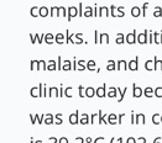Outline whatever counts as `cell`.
<instances>
[{
	"instance_id": "8992f818",
	"label": "cell",
	"mask_w": 162,
	"mask_h": 143,
	"mask_svg": "<svg viewBox=\"0 0 162 143\" xmlns=\"http://www.w3.org/2000/svg\"><path fill=\"white\" fill-rule=\"evenodd\" d=\"M88 117H89V116H88L87 114H83V115H82V118L79 120V122H80L82 125H87V124H89V120H88Z\"/></svg>"
},
{
	"instance_id": "ac0fdd59",
	"label": "cell",
	"mask_w": 162,
	"mask_h": 143,
	"mask_svg": "<svg viewBox=\"0 0 162 143\" xmlns=\"http://www.w3.org/2000/svg\"><path fill=\"white\" fill-rule=\"evenodd\" d=\"M108 69H109V70H113V69H115V64H114V62H113V60H109Z\"/></svg>"
},
{
	"instance_id": "83f0119b",
	"label": "cell",
	"mask_w": 162,
	"mask_h": 143,
	"mask_svg": "<svg viewBox=\"0 0 162 143\" xmlns=\"http://www.w3.org/2000/svg\"><path fill=\"white\" fill-rule=\"evenodd\" d=\"M92 141H93V139H92L90 137H87V138H86V142L87 143H92Z\"/></svg>"
},
{
	"instance_id": "44dd1931",
	"label": "cell",
	"mask_w": 162,
	"mask_h": 143,
	"mask_svg": "<svg viewBox=\"0 0 162 143\" xmlns=\"http://www.w3.org/2000/svg\"><path fill=\"white\" fill-rule=\"evenodd\" d=\"M126 143H136V139H135L134 137H129L127 141H126Z\"/></svg>"
},
{
	"instance_id": "e0dca14e",
	"label": "cell",
	"mask_w": 162,
	"mask_h": 143,
	"mask_svg": "<svg viewBox=\"0 0 162 143\" xmlns=\"http://www.w3.org/2000/svg\"><path fill=\"white\" fill-rule=\"evenodd\" d=\"M123 68H126V63H125L124 60H119V66H118V69L120 70V69H123Z\"/></svg>"
},
{
	"instance_id": "7402d4cb",
	"label": "cell",
	"mask_w": 162,
	"mask_h": 143,
	"mask_svg": "<svg viewBox=\"0 0 162 143\" xmlns=\"http://www.w3.org/2000/svg\"><path fill=\"white\" fill-rule=\"evenodd\" d=\"M58 143H68V139H67L66 137H62V138L58 141Z\"/></svg>"
},
{
	"instance_id": "1f68e13d",
	"label": "cell",
	"mask_w": 162,
	"mask_h": 143,
	"mask_svg": "<svg viewBox=\"0 0 162 143\" xmlns=\"http://www.w3.org/2000/svg\"><path fill=\"white\" fill-rule=\"evenodd\" d=\"M31 143H34V139H31Z\"/></svg>"
},
{
	"instance_id": "2e32d148",
	"label": "cell",
	"mask_w": 162,
	"mask_h": 143,
	"mask_svg": "<svg viewBox=\"0 0 162 143\" xmlns=\"http://www.w3.org/2000/svg\"><path fill=\"white\" fill-rule=\"evenodd\" d=\"M47 68H48V70H53V69H56V63H55L53 60H51Z\"/></svg>"
},
{
	"instance_id": "9c48e42d",
	"label": "cell",
	"mask_w": 162,
	"mask_h": 143,
	"mask_svg": "<svg viewBox=\"0 0 162 143\" xmlns=\"http://www.w3.org/2000/svg\"><path fill=\"white\" fill-rule=\"evenodd\" d=\"M140 120H142V124L145 125V115H142V114L136 115V120H135V124H139V122H140Z\"/></svg>"
},
{
	"instance_id": "6da1fadb",
	"label": "cell",
	"mask_w": 162,
	"mask_h": 143,
	"mask_svg": "<svg viewBox=\"0 0 162 143\" xmlns=\"http://www.w3.org/2000/svg\"><path fill=\"white\" fill-rule=\"evenodd\" d=\"M78 114H79V112L76 111L73 115H71V116H69V122H71L72 125H77L78 122H79V120H78Z\"/></svg>"
},
{
	"instance_id": "d6986e66",
	"label": "cell",
	"mask_w": 162,
	"mask_h": 143,
	"mask_svg": "<svg viewBox=\"0 0 162 143\" xmlns=\"http://www.w3.org/2000/svg\"><path fill=\"white\" fill-rule=\"evenodd\" d=\"M151 64H152V62H151V60H147V63H146V69H147V70H151V69H153V67L151 66Z\"/></svg>"
},
{
	"instance_id": "ba28073f",
	"label": "cell",
	"mask_w": 162,
	"mask_h": 143,
	"mask_svg": "<svg viewBox=\"0 0 162 143\" xmlns=\"http://www.w3.org/2000/svg\"><path fill=\"white\" fill-rule=\"evenodd\" d=\"M108 124H110V125L118 124V121H116V116H115V115H109V120H108Z\"/></svg>"
},
{
	"instance_id": "4316f807",
	"label": "cell",
	"mask_w": 162,
	"mask_h": 143,
	"mask_svg": "<svg viewBox=\"0 0 162 143\" xmlns=\"http://www.w3.org/2000/svg\"><path fill=\"white\" fill-rule=\"evenodd\" d=\"M160 141H161V137H157V138H155V141H153V143H161Z\"/></svg>"
},
{
	"instance_id": "d4e9b609",
	"label": "cell",
	"mask_w": 162,
	"mask_h": 143,
	"mask_svg": "<svg viewBox=\"0 0 162 143\" xmlns=\"http://www.w3.org/2000/svg\"><path fill=\"white\" fill-rule=\"evenodd\" d=\"M50 142L51 143H57V139L55 137H50Z\"/></svg>"
},
{
	"instance_id": "7a4b0ae2",
	"label": "cell",
	"mask_w": 162,
	"mask_h": 143,
	"mask_svg": "<svg viewBox=\"0 0 162 143\" xmlns=\"http://www.w3.org/2000/svg\"><path fill=\"white\" fill-rule=\"evenodd\" d=\"M134 88V91H133V95L135 96V97H140V96L142 95V89H140V88H137V86L134 84L133 85Z\"/></svg>"
},
{
	"instance_id": "f546056e",
	"label": "cell",
	"mask_w": 162,
	"mask_h": 143,
	"mask_svg": "<svg viewBox=\"0 0 162 143\" xmlns=\"http://www.w3.org/2000/svg\"><path fill=\"white\" fill-rule=\"evenodd\" d=\"M114 141H115V139H114V137H113V138H111V141H110V143H114Z\"/></svg>"
},
{
	"instance_id": "4fadbf2b",
	"label": "cell",
	"mask_w": 162,
	"mask_h": 143,
	"mask_svg": "<svg viewBox=\"0 0 162 143\" xmlns=\"http://www.w3.org/2000/svg\"><path fill=\"white\" fill-rule=\"evenodd\" d=\"M94 67H95V62L94 60H89L88 62V69L89 70H94Z\"/></svg>"
},
{
	"instance_id": "603a6c76",
	"label": "cell",
	"mask_w": 162,
	"mask_h": 143,
	"mask_svg": "<svg viewBox=\"0 0 162 143\" xmlns=\"http://www.w3.org/2000/svg\"><path fill=\"white\" fill-rule=\"evenodd\" d=\"M104 141V137H98L95 141H94V143H100V142H103Z\"/></svg>"
},
{
	"instance_id": "cb8c5ba5",
	"label": "cell",
	"mask_w": 162,
	"mask_h": 143,
	"mask_svg": "<svg viewBox=\"0 0 162 143\" xmlns=\"http://www.w3.org/2000/svg\"><path fill=\"white\" fill-rule=\"evenodd\" d=\"M79 96H80V97L84 96V94H83V86H79Z\"/></svg>"
},
{
	"instance_id": "d6a6232c",
	"label": "cell",
	"mask_w": 162,
	"mask_h": 143,
	"mask_svg": "<svg viewBox=\"0 0 162 143\" xmlns=\"http://www.w3.org/2000/svg\"><path fill=\"white\" fill-rule=\"evenodd\" d=\"M161 122H162V116H161Z\"/></svg>"
},
{
	"instance_id": "3957f363",
	"label": "cell",
	"mask_w": 162,
	"mask_h": 143,
	"mask_svg": "<svg viewBox=\"0 0 162 143\" xmlns=\"http://www.w3.org/2000/svg\"><path fill=\"white\" fill-rule=\"evenodd\" d=\"M105 88H106V85H105V83H104V85L96 89V95L99 96V97H103V96H105Z\"/></svg>"
},
{
	"instance_id": "9a60e30c",
	"label": "cell",
	"mask_w": 162,
	"mask_h": 143,
	"mask_svg": "<svg viewBox=\"0 0 162 143\" xmlns=\"http://www.w3.org/2000/svg\"><path fill=\"white\" fill-rule=\"evenodd\" d=\"M155 95L157 96V97H161V96H162V88L158 86V88L155 90Z\"/></svg>"
},
{
	"instance_id": "5b68a950",
	"label": "cell",
	"mask_w": 162,
	"mask_h": 143,
	"mask_svg": "<svg viewBox=\"0 0 162 143\" xmlns=\"http://www.w3.org/2000/svg\"><path fill=\"white\" fill-rule=\"evenodd\" d=\"M129 69H131V70H137V58H135V60H131V62H130Z\"/></svg>"
},
{
	"instance_id": "277c9868",
	"label": "cell",
	"mask_w": 162,
	"mask_h": 143,
	"mask_svg": "<svg viewBox=\"0 0 162 143\" xmlns=\"http://www.w3.org/2000/svg\"><path fill=\"white\" fill-rule=\"evenodd\" d=\"M94 94H96V90H94L93 88H87L86 95L88 96V97H92V96H94Z\"/></svg>"
},
{
	"instance_id": "4dcf8cb0",
	"label": "cell",
	"mask_w": 162,
	"mask_h": 143,
	"mask_svg": "<svg viewBox=\"0 0 162 143\" xmlns=\"http://www.w3.org/2000/svg\"><path fill=\"white\" fill-rule=\"evenodd\" d=\"M35 143H41V141H36V142H35Z\"/></svg>"
},
{
	"instance_id": "52a82bcc",
	"label": "cell",
	"mask_w": 162,
	"mask_h": 143,
	"mask_svg": "<svg viewBox=\"0 0 162 143\" xmlns=\"http://www.w3.org/2000/svg\"><path fill=\"white\" fill-rule=\"evenodd\" d=\"M143 94L147 96V97H151V96L153 95V90L151 89V88H146V89L143 90Z\"/></svg>"
},
{
	"instance_id": "484cf974",
	"label": "cell",
	"mask_w": 162,
	"mask_h": 143,
	"mask_svg": "<svg viewBox=\"0 0 162 143\" xmlns=\"http://www.w3.org/2000/svg\"><path fill=\"white\" fill-rule=\"evenodd\" d=\"M76 141H78L79 143H84V139H83L82 137H77V138H76Z\"/></svg>"
},
{
	"instance_id": "f1b7e54d",
	"label": "cell",
	"mask_w": 162,
	"mask_h": 143,
	"mask_svg": "<svg viewBox=\"0 0 162 143\" xmlns=\"http://www.w3.org/2000/svg\"><path fill=\"white\" fill-rule=\"evenodd\" d=\"M118 141H119V143H123V138H119Z\"/></svg>"
},
{
	"instance_id": "8fae6325",
	"label": "cell",
	"mask_w": 162,
	"mask_h": 143,
	"mask_svg": "<svg viewBox=\"0 0 162 143\" xmlns=\"http://www.w3.org/2000/svg\"><path fill=\"white\" fill-rule=\"evenodd\" d=\"M55 121H53V116L52 115H47V118L45 120V124H47V125H51V124H53Z\"/></svg>"
},
{
	"instance_id": "30bf717a",
	"label": "cell",
	"mask_w": 162,
	"mask_h": 143,
	"mask_svg": "<svg viewBox=\"0 0 162 143\" xmlns=\"http://www.w3.org/2000/svg\"><path fill=\"white\" fill-rule=\"evenodd\" d=\"M160 117H161V116H160V115L158 114H155L152 116V122L155 125H158L160 124V122H161V121H160Z\"/></svg>"
},
{
	"instance_id": "ffe728a7",
	"label": "cell",
	"mask_w": 162,
	"mask_h": 143,
	"mask_svg": "<svg viewBox=\"0 0 162 143\" xmlns=\"http://www.w3.org/2000/svg\"><path fill=\"white\" fill-rule=\"evenodd\" d=\"M57 125H61L62 124V120H61V114H58V115H56V121H55Z\"/></svg>"
},
{
	"instance_id": "7c38bea8",
	"label": "cell",
	"mask_w": 162,
	"mask_h": 143,
	"mask_svg": "<svg viewBox=\"0 0 162 143\" xmlns=\"http://www.w3.org/2000/svg\"><path fill=\"white\" fill-rule=\"evenodd\" d=\"M62 69H64V70H69V69H71V63H69V60H64Z\"/></svg>"
},
{
	"instance_id": "5bb4252c",
	"label": "cell",
	"mask_w": 162,
	"mask_h": 143,
	"mask_svg": "<svg viewBox=\"0 0 162 143\" xmlns=\"http://www.w3.org/2000/svg\"><path fill=\"white\" fill-rule=\"evenodd\" d=\"M116 90H118V89L111 88V89H110V91H109V94H108V96H109V97H115V95H116Z\"/></svg>"
}]
</instances>
